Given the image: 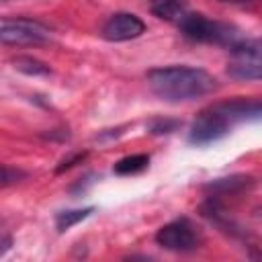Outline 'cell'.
Here are the masks:
<instances>
[{
  "mask_svg": "<svg viewBox=\"0 0 262 262\" xmlns=\"http://www.w3.org/2000/svg\"><path fill=\"white\" fill-rule=\"evenodd\" d=\"M147 84L156 96L168 102H184L211 94L217 80L203 68L164 66L147 72Z\"/></svg>",
  "mask_w": 262,
  "mask_h": 262,
  "instance_id": "obj_1",
  "label": "cell"
},
{
  "mask_svg": "<svg viewBox=\"0 0 262 262\" xmlns=\"http://www.w3.org/2000/svg\"><path fill=\"white\" fill-rule=\"evenodd\" d=\"M178 27H180V33L194 43H213V45L233 47L235 43L242 41L239 29L235 25L209 18L201 12H186L178 20Z\"/></svg>",
  "mask_w": 262,
  "mask_h": 262,
  "instance_id": "obj_2",
  "label": "cell"
},
{
  "mask_svg": "<svg viewBox=\"0 0 262 262\" xmlns=\"http://www.w3.org/2000/svg\"><path fill=\"white\" fill-rule=\"evenodd\" d=\"M227 74L233 80H262V37L242 39L231 47Z\"/></svg>",
  "mask_w": 262,
  "mask_h": 262,
  "instance_id": "obj_3",
  "label": "cell"
},
{
  "mask_svg": "<svg viewBox=\"0 0 262 262\" xmlns=\"http://www.w3.org/2000/svg\"><path fill=\"white\" fill-rule=\"evenodd\" d=\"M203 231L196 223H192L188 217H180L174 219L170 223H166L164 227L158 229L156 233V242L158 246H162L164 250L170 252H178V254H186V252H194L203 246Z\"/></svg>",
  "mask_w": 262,
  "mask_h": 262,
  "instance_id": "obj_4",
  "label": "cell"
},
{
  "mask_svg": "<svg viewBox=\"0 0 262 262\" xmlns=\"http://www.w3.org/2000/svg\"><path fill=\"white\" fill-rule=\"evenodd\" d=\"M0 39L6 45H39L51 39V29L33 18H2Z\"/></svg>",
  "mask_w": 262,
  "mask_h": 262,
  "instance_id": "obj_5",
  "label": "cell"
},
{
  "mask_svg": "<svg viewBox=\"0 0 262 262\" xmlns=\"http://www.w3.org/2000/svg\"><path fill=\"white\" fill-rule=\"evenodd\" d=\"M229 131H231V127L227 125L223 115L215 108V104H211L194 117V121L190 125L188 139L194 145H207V143H213V141L225 137Z\"/></svg>",
  "mask_w": 262,
  "mask_h": 262,
  "instance_id": "obj_6",
  "label": "cell"
},
{
  "mask_svg": "<svg viewBox=\"0 0 262 262\" xmlns=\"http://www.w3.org/2000/svg\"><path fill=\"white\" fill-rule=\"evenodd\" d=\"M145 33V23L131 12H115L102 25V37L106 41H129Z\"/></svg>",
  "mask_w": 262,
  "mask_h": 262,
  "instance_id": "obj_7",
  "label": "cell"
},
{
  "mask_svg": "<svg viewBox=\"0 0 262 262\" xmlns=\"http://www.w3.org/2000/svg\"><path fill=\"white\" fill-rule=\"evenodd\" d=\"M215 108L223 115L227 125L233 129V125L244 121H262V100L252 98H235L227 102H217Z\"/></svg>",
  "mask_w": 262,
  "mask_h": 262,
  "instance_id": "obj_8",
  "label": "cell"
},
{
  "mask_svg": "<svg viewBox=\"0 0 262 262\" xmlns=\"http://www.w3.org/2000/svg\"><path fill=\"white\" fill-rule=\"evenodd\" d=\"M254 184L250 176H229V178H217L213 180L207 188L211 190V196H227V194H237L248 190Z\"/></svg>",
  "mask_w": 262,
  "mask_h": 262,
  "instance_id": "obj_9",
  "label": "cell"
},
{
  "mask_svg": "<svg viewBox=\"0 0 262 262\" xmlns=\"http://www.w3.org/2000/svg\"><path fill=\"white\" fill-rule=\"evenodd\" d=\"M149 10L162 20H180L186 14V0H149Z\"/></svg>",
  "mask_w": 262,
  "mask_h": 262,
  "instance_id": "obj_10",
  "label": "cell"
},
{
  "mask_svg": "<svg viewBox=\"0 0 262 262\" xmlns=\"http://www.w3.org/2000/svg\"><path fill=\"white\" fill-rule=\"evenodd\" d=\"M149 164V156L147 154H133V156H127L123 160H119L115 164V172L121 174V176H127V174H137L141 170H145Z\"/></svg>",
  "mask_w": 262,
  "mask_h": 262,
  "instance_id": "obj_11",
  "label": "cell"
},
{
  "mask_svg": "<svg viewBox=\"0 0 262 262\" xmlns=\"http://www.w3.org/2000/svg\"><path fill=\"white\" fill-rule=\"evenodd\" d=\"M92 211H94V207H84V209H72V211H61V213H57V217H55V227H57V231L70 229V227L76 225L78 221L86 219Z\"/></svg>",
  "mask_w": 262,
  "mask_h": 262,
  "instance_id": "obj_12",
  "label": "cell"
},
{
  "mask_svg": "<svg viewBox=\"0 0 262 262\" xmlns=\"http://www.w3.org/2000/svg\"><path fill=\"white\" fill-rule=\"evenodd\" d=\"M12 63H14V68L18 72H25L29 76H45V74H49V66L47 63H43V61H39L35 57H29V55H18V57L12 59Z\"/></svg>",
  "mask_w": 262,
  "mask_h": 262,
  "instance_id": "obj_13",
  "label": "cell"
},
{
  "mask_svg": "<svg viewBox=\"0 0 262 262\" xmlns=\"http://www.w3.org/2000/svg\"><path fill=\"white\" fill-rule=\"evenodd\" d=\"M176 127H178V123L176 121H170V119H156V121L149 123L151 133H170Z\"/></svg>",
  "mask_w": 262,
  "mask_h": 262,
  "instance_id": "obj_14",
  "label": "cell"
},
{
  "mask_svg": "<svg viewBox=\"0 0 262 262\" xmlns=\"http://www.w3.org/2000/svg\"><path fill=\"white\" fill-rule=\"evenodd\" d=\"M86 158V151H78V154H74V156H70V158H66V160H61V164L57 166V172H63V170H70L72 166H76V164H80L82 160Z\"/></svg>",
  "mask_w": 262,
  "mask_h": 262,
  "instance_id": "obj_15",
  "label": "cell"
},
{
  "mask_svg": "<svg viewBox=\"0 0 262 262\" xmlns=\"http://www.w3.org/2000/svg\"><path fill=\"white\" fill-rule=\"evenodd\" d=\"M25 174L20 172V170H12L10 166H4L2 168V184L4 186H8L10 182H14V180H18V178H23Z\"/></svg>",
  "mask_w": 262,
  "mask_h": 262,
  "instance_id": "obj_16",
  "label": "cell"
},
{
  "mask_svg": "<svg viewBox=\"0 0 262 262\" xmlns=\"http://www.w3.org/2000/svg\"><path fill=\"white\" fill-rule=\"evenodd\" d=\"M221 2H227V4H252V2H258V0H221Z\"/></svg>",
  "mask_w": 262,
  "mask_h": 262,
  "instance_id": "obj_17",
  "label": "cell"
},
{
  "mask_svg": "<svg viewBox=\"0 0 262 262\" xmlns=\"http://www.w3.org/2000/svg\"><path fill=\"white\" fill-rule=\"evenodd\" d=\"M258 215H260V217H262V207H260V209H258Z\"/></svg>",
  "mask_w": 262,
  "mask_h": 262,
  "instance_id": "obj_18",
  "label": "cell"
}]
</instances>
